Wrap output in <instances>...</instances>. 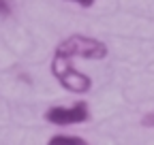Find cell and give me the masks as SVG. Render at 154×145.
<instances>
[{
  "mask_svg": "<svg viewBox=\"0 0 154 145\" xmlns=\"http://www.w3.org/2000/svg\"><path fill=\"white\" fill-rule=\"evenodd\" d=\"M58 56L62 58H90V60H103L107 56V45L99 39H90L84 34H73L66 41H62L56 49Z\"/></svg>",
  "mask_w": 154,
  "mask_h": 145,
  "instance_id": "cell-1",
  "label": "cell"
},
{
  "mask_svg": "<svg viewBox=\"0 0 154 145\" xmlns=\"http://www.w3.org/2000/svg\"><path fill=\"white\" fill-rule=\"evenodd\" d=\"M51 72H54V77L62 83V87H66L69 92H75V94L88 92L90 85H92V79L73 66V60L62 58V56H58V53L54 56V62H51Z\"/></svg>",
  "mask_w": 154,
  "mask_h": 145,
  "instance_id": "cell-2",
  "label": "cell"
},
{
  "mask_svg": "<svg viewBox=\"0 0 154 145\" xmlns=\"http://www.w3.org/2000/svg\"><path fill=\"white\" fill-rule=\"evenodd\" d=\"M90 117V109L86 102H77L73 107H51L47 109L45 120L49 124L58 126H71V124H82Z\"/></svg>",
  "mask_w": 154,
  "mask_h": 145,
  "instance_id": "cell-3",
  "label": "cell"
},
{
  "mask_svg": "<svg viewBox=\"0 0 154 145\" xmlns=\"http://www.w3.org/2000/svg\"><path fill=\"white\" fill-rule=\"evenodd\" d=\"M47 145H88L82 137H69V135H56L47 141Z\"/></svg>",
  "mask_w": 154,
  "mask_h": 145,
  "instance_id": "cell-4",
  "label": "cell"
},
{
  "mask_svg": "<svg viewBox=\"0 0 154 145\" xmlns=\"http://www.w3.org/2000/svg\"><path fill=\"white\" fill-rule=\"evenodd\" d=\"M141 124H143V126H148V128H154V111H152V113H148V115L141 120Z\"/></svg>",
  "mask_w": 154,
  "mask_h": 145,
  "instance_id": "cell-5",
  "label": "cell"
},
{
  "mask_svg": "<svg viewBox=\"0 0 154 145\" xmlns=\"http://www.w3.org/2000/svg\"><path fill=\"white\" fill-rule=\"evenodd\" d=\"M66 2H75V4H79V7L88 9V7H92V4H94V0H66Z\"/></svg>",
  "mask_w": 154,
  "mask_h": 145,
  "instance_id": "cell-6",
  "label": "cell"
},
{
  "mask_svg": "<svg viewBox=\"0 0 154 145\" xmlns=\"http://www.w3.org/2000/svg\"><path fill=\"white\" fill-rule=\"evenodd\" d=\"M9 13H11L9 2H7V0H0V15H9Z\"/></svg>",
  "mask_w": 154,
  "mask_h": 145,
  "instance_id": "cell-7",
  "label": "cell"
}]
</instances>
